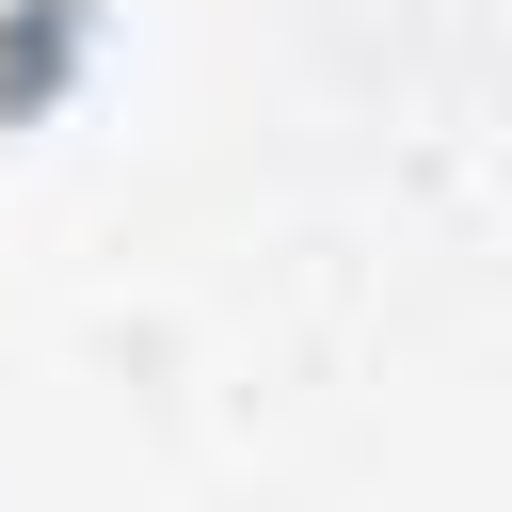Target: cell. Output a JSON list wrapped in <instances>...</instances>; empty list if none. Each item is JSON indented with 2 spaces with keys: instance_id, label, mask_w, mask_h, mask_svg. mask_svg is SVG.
<instances>
[{
  "instance_id": "1",
  "label": "cell",
  "mask_w": 512,
  "mask_h": 512,
  "mask_svg": "<svg viewBox=\"0 0 512 512\" xmlns=\"http://www.w3.org/2000/svg\"><path fill=\"white\" fill-rule=\"evenodd\" d=\"M80 64V0H16V48H0V112H48Z\"/></svg>"
}]
</instances>
